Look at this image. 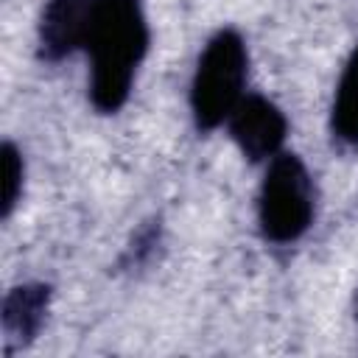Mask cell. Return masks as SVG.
Wrapping results in <instances>:
<instances>
[{"label":"cell","mask_w":358,"mask_h":358,"mask_svg":"<svg viewBox=\"0 0 358 358\" xmlns=\"http://www.w3.org/2000/svg\"><path fill=\"white\" fill-rule=\"evenodd\" d=\"M330 126H333V134L344 145L358 148V48L347 59L344 73L338 78L336 98H333Z\"/></svg>","instance_id":"7"},{"label":"cell","mask_w":358,"mask_h":358,"mask_svg":"<svg viewBox=\"0 0 358 358\" xmlns=\"http://www.w3.org/2000/svg\"><path fill=\"white\" fill-rule=\"evenodd\" d=\"M227 126L241 154L252 162H268L271 157H277L288 134L285 115L274 101L263 95H243L227 117Z\"/></svg>","instance_id":"4"},{"label":"cell","mask_w":358,"mask_h":358,"mask_svg":"<svg viewBox=\"0 0 358 358\" xmlns=\"http://www.w3.org/2000/svg\"><path fill=\"white\" fill-rule=\"evenodd\" d=\"M90 56V101L98 112H117L148 50V22L140 0H95L84 42Z\"/></svg>","instance_id":"1"},{"label":"cell","mask_w":358,"mask_h":358,"mask_svg":"<svg viewBox=\"0 0 358 358\" xmlns=\"http://www.w3.org/2000/svg\"><path fill=\"white\" fill-rule=\"evenodd\" d=\"M95 14V0H48L39 17V53L62 59L84 48Z\"/></svg>","instance_id":"5"},{"label":"cell","mask_w":358,"mask_h":358,"mask_svg":"<svg viewBox=\"0 0 358 358\" xmlns=\"http://www.w3.org/2000/svg\"><path fill=\"white\" fill-rule=\"evenodd\" d=\"M355 319H358V294H355Z\"/></svg>","instance_id":"10"},{"label":"cell","mask_w":358,"mask_h":358,"mask_svg":"<svg viewBox=\"0 0 358 358\" xmlns=\"http://www.w3.org/2000/svg\"><path fill=\"white\" fill-rule=\"evenodd\" d=\"M48 305H50V288L45 282H22L6 294L0 324L8 352L36 338V333L45 324Z\"/></svg>","instance_id":"6"},{"label":"cell","mask_w":358,"mask_h":358,"mask_svg":"<svg viewBox=\"0 0 358 358\" xmlns=\"http://www.w3.org/2000/svg\"><path fill=\"white\" fill-rule=\"evenodd\" d=\"M22 154L14 143H3V218H8L22 196Z\"/></svg>","instance_id":"8"},{"label":"cell","mask_w":358,"mask_h":358,"mask_svg":"<svg viewBox=\"0 0 358 358\" xmlns=\"http://www.w3.org/2000/svg\"><path fill=\"white\" fill-rule=\"evenodd\" d=\"M316 215V187L296 154L280 151L268 159L257 193L260 232L271 243H291L308 232Z\"/></svg>","instance_id":"3"},{"label":"cell","mask_w":358,"mask_h":358,"mask_svg":"<svg viewBox=\"0 0 358 358\" xmlns=\"http://www.w3.org/2000/svg\"><path fill=\"white\" fill-rule=\"evenodd\" d=\"M159 243V227H145L143 232H137V238L131 241L129 252H126V260L134 266V263H145L148 252Z\"/></svg>","instance_id":"9"},{"label":"cell","mask_w":358,"mask_h":358,"mask_svg":"<svg viewBox=\"0 0 358 358\" xmlns=\"http://www.w3.org/2000/svg\"><path fill=\"white\" fill-rule=\"evenodd\" d=\"M249 76V50L238 31L221 28L204 45L193 84H190V109L199 129L210 131L232 115V109L246 95Z\"/></svg>","instance_id":"2"}]
</instances>
